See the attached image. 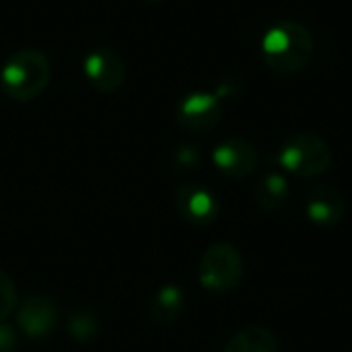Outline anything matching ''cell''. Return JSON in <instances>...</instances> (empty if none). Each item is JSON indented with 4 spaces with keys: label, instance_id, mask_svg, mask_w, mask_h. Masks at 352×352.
<instances>
[{
    "label": "cell",
    "instance_id": "obj_1",
    "mask_svg": "<svg viewBox=\"0 0 352 352\" xmlns=\"http://www.w3.org/2000/svg\"><path fill=\"white\" fill-rule=\"evenodd\" d=\"M314 37L309 29L295 21H283L270 27L262 39L264 62L278 74H295L314 58Z\"/></svg>",
    "mask_w": 352,
    "mask_h": 352
},
{
    "label": "cell",
    "instance_id": "obj_2",
    "mask_svg": "<svg viewBox=\"0 0 352 352\" xmlns=\"http://www.w3.org/2000/svg\"><path fill=\"white\" fill-rule=\"evenodd\" d=\"M50 76L52 68L47 58L39 50L25 47L4 62L0 70V87L10 99L27 103L43 93Z\"/></svg>",
    "mask_w": 352,
    "mask_h": 352
},
{
    "label": "cell",
    "instance_id": "obj_3",
    "mask_svg": "<svg viewBox=\"0 0 352 352\" xmlns=\"http://www.w3.org/2000/svg\"><path fill=\"white\" fill-rule=\"evenodd\" d=\"M276 161L291 175L311 179L330 171L334 155L322 136L314 132H297L283 142Z\"/></svg>",
    "mask_w": 352,
    "mask_h": 352
},
{
    "label": "cell",
    "instance_id": "obj_4",
    "mask_svg": "<svg viewBox=\"0 0 352 352\" xmlns=\"http://www.w3.org/2000/svg\"><path fill=\"white\" fill-rule=\"evenodd\" d=\"M243 268L241 252L235 245L221 241L202 254L198 264V280L210 293H229L239 287Z\"/></svg>",
    "mask_w": 352,
    "mask_h": 352
},
{
    "label": "cell",
    "instance_id": "obj_5",
    "mask_svg": "<svg viewBox=\"0 0 352 352\" xmlns=\"http://www.w3.org/2000/svg\"><path fill=\"white\" fill-rule=\"evenodd\" d=\"M173 118L179 128L194 134H204L219 126L223 118V103L217 93H188L177 101Z\"/></svg>",
    "mask_w": 352,
    "mask_h": 352
},
{
    "label": "cell",
    "instance_id": "obj_6",
    "mask_svg": "<svg viewBox=\"0 0 352 352\" xmlns=\"http://www.w3.org/2000/svg\"><path fill=\"white\" fill-rule=\"evenodd\" d=\"M16 326L29 340H45L60 322L58 303L45 295H27L16 305Z\"/></svg>",
    "mask_w": 352,
    "mask_h": 352
},
{
    "label": "cell",
    "instance_id": "obj_7",
    "mask_svg": "<svg viewBox=\"0 0 352 352\" xmlns=\"http://www.w3.org/2000/svg\"><path fill=\"white\" fill-rule=\"evenodd\" d=\"M82 72L99 93H113L126 80V64L122 56L107 45H97L85 56Z\"/></svg>",
    "mask_w": 352,
    "mask_h": 352
},
{
    "label": "cell",
    "instance_id": "obj_8",
    "mask_svg": "<svg viewBox=\"0 0 352 352\" xmlns=\"http://www.w3.org/2000/svg\"><path fill=\"white\" fill-rule=\"evenodd\" d=\"M212 163L223 175L233 179H243L258 169L260 157H258V148L250 140L231 136L214 146Z\"/></svg>",
    "mask_w": 352,
    "mask_h": 352
},
{
    "label": "cell",
    "instance_id": "obj_9",
    "mask_svg": "<svg viewBox=\"0 0 352 352\" xmlns=\"http://www.w3.org/2000/svg\"><path fill=\"white\" fill-rule=\"evenodd\" d=\"M173 204L184 221L196 227L212 225L221 212L217 196L202 184H184L173 194Z\"/></svg>",
    "mask_w": 352,
    "mask_h": 352
},
{
    "label": "cell",
    "instance_id": "obj_10",
    "mask_svg": "<svg viewBox=\"0 0 352 352\" xmlns=\"http://www.w3.org/2000/svg\"><path fill=\"white\" fill-rule=\"evenodd\" d=\"M346 212L344 196L332 184H318L305 196V214L318 227H336Z\"/></svg>",
    "mask_w": 352,
    "mask_h": 352
},
{
    "label": "cell",
    "instance_id": "obj_11",
    "mask_svg": "<svg viewBox=\"0 0 352 352\" xmlns=\"http://www.w3.org/2000/svg\"><path fill=\"white\" fill-rule=\"evenodd\" d=\"M186 309V293L177 285L161 287L148 303V318L157 326H169L179 320Z\"/></svg>",
    "mask_w": 352,
    "mask_h": 352
},
{
    "label": "cell",
    "instance_id": "obj_12",
    "mask_svg": "<svg viewBox=\"0 0 352 352\" xmlns=\"http://www.w3.org/2000/svg\"><path fill=\"white\" fill-rule=\"evenodd\" d=\"M256 202L264 210H280L287 200L291 198V186L289 179L278 171L264 173L256 184Z\"/></svg>",
    "mask_w": 352,
    "mask_h": 352
},
{
    "label": "cell",
    "instance_id": "obj_13",
    "mask_svg": "<svg viewBox=\"0 0 352 352\" xmlns=\"http://www.w3.org/2000/svg\"><path fill=\"white\" fill-rule=\"evenodd\" d=\"M225 352H278V338L264 326H248L231 336Z\"/></svg>",
    "mask_w": 352,
    "mask_h": 352
},
{
    "label": "cell",
    "instance_id": "obj_14",
    "mask_svg": "<svg viewBox=\"0 0 352 352\" xmlns=\"http://www.w3.org/2000/svg\"><path fill=\"white\" fill-rule=\"evenodd\" d=\"M66 328L72 340L76 342H91L101 334L99 316L89 307H76L68 314Z\"/></svg>",
    "mask_w": 352,
    "mask_h": 352
},
{
    "label": "cell",
    "instance_id": "obj_15",
    "mask_svg": "<svg viewBox=\"0 0 352 352\" xmlns=\"http://www.w3.org/2000/svg\"><path fill=\"white\" fill-rule=\"evenodd\" d=\"M202 163V151L198 144H179L173 151V167L179 173L194 171Z\"/></svg>",
    "mask_w": 352,
    "mask_h": 352
},
{
    "label": "cell",
    "instance_id": "obj_16",
    "mask_svg": "<svg viewBox=\"0 0 352 352\" xmlns=\"http://www.w3.org/2000/svg\"><path fill=\"white\" fill-rule=\"evenodd\" d=\"M16 305H19L16 285L4 270H0V322L6 320L16 309Z\"/></svg>",
    "mask_w": 352,
    "mask_h": 352
},
{
    "label": "cell",
    "instance_id": "obj_17",
    "mask_svg": "<svg viewBox=\"0 0 352 352\" xmlns=\"http://www.w3.org/2000/svg\"><path fill=\"white\" fill-rule=\"evenodd\" d=\"M16 349H19L16 330L0 322V352H16Z\"/></svg>",
    "mask_w": 352,
    "mask_h": 352
},
{
    "label": "cell",
    "instance_id": "obj_18",
    "mask_svg": "<svg viewBox=\"0 0 352 352\" xmlns=\"http://www.w3.org/2000/svg\"><path fill=\"white\" fill-rule=\"evenodd\" d=\"M151 2H159V0H151Z\"/></svg>",
    "mask_w": 352,
    "mask_h": 352
}]
</instances>
